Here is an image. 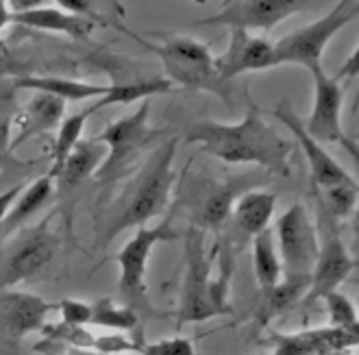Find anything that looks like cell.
I'll return each mask as SVG.
<instances>
[{"mask_svg": "<svg viewBox=\"0 0 359 355\" xmlns=\"http://www.w3.org/2000/svg\"><path fill=\"white\" fill-rule=\"evenodd\" d=\"M327 303V314H329V327L337 329H357V312L355 305L346 295L340 290H333L323 297Z\"/></svg>", "mask_w": 359, "mask_h": 355, "instance_id": "31", "label": "cell"}, {"mask_svg": "<svg viewBox=\"0 0 359 355\" xmlns=\"http://www.w3.org/2000/svg\"><path fill=\"white\" fill-rule=\"evenodd\" d=\"M25 185H27V183H18V185L9 187V190L0 192V225H3V220L7 218V214H9V210L13 207L18 194L25 190Z\"/></svg>", "mask_w": 359, "mask_h": 355, "instance_id": "35", "label": "cell"}, {"mask_svg": "<svg viewBox=\"0 0 359 355\" xmlns=\"http://www.w3.org/2000/svg\"><path fill=\"white\" fill-rule=\"evenodd\" d=\"M137 355H196V351L192 340L183 336H172L155 342H144Z\"/></svg>", "mask_w": 359, "mask_h": 355, "instance_id": "33", "label": "cell"}, {"mask_svg": "<svg viewBox=\"0 0 359 355\" xmlns=\"http://www.w3.org/2000/svg\"><path fill=\"white\" fill-rule=\"evenodd\" d=\"M15 90H31L39 94L55 96L63 102L68 100H88V98H102L107 94L109 86L104 83H90V81H74L66 76H33V74H22L11 81Z\"/></svg>", "mask_w": 359, "mask_h": 355, "instance_id": "21", "label": "cell"}, {"mask_svg": "<svg viewBox=\"0 0 359 355\" xmlns=\"http://www.w3.org/2000/svg\"><path fill=\"white\" fill-rule=\"evenodd\" d=\"M149 118L151 100H142L133 114H126L120 120L111 122L98 138H94L107 149V155H104L100 168L94 175L100 183L122 177L137 161V157L161 135V129H151Z\"/></svg>", "mask_w": 359, "mask_h": 355, "instance_id": "8", "label": "cell"}, {"mask_svg": "<svg viewBox=\"0 0 359 355\" xmlns=\"http://www.w3.org/2000/svg\"><path fill=\"white\" fill-rule=\"evenodd\" d=\"M313 105L309 120L305 122V131L316 142L340 144L357 159L355 144L344 135L342 129V105H344V88L340 81H335L325 72V68H313Z\"/></svg>", "mask_w": 359, "mask_h": 355, "instance_id": "13", "label": "cell"}, {"mask_svg": "<svg viewBox=\"0 0 359 355\" xmlns=\"http://www.w3.org/2000/svg\"><path fill=\"white\" fill-rule=\"evenodd\" d=\"M318 216H320L318 255H316L309 286L303 297L307 305L340 288V283L346 281V277L355 268V260L351 257L346 244L340 238V232H337V227H335V218H331L323 210L320 203H318Z\"/></svg>", "mask_w": 359, "mask_h": 355, "instance_id": "11", "label": "cell"}, {"mask_svg": "<svg viewBox=\"0 0 359 355\" xmlns=\"http://www.w3.org/2000/svg\"><path fill=\"white\" fill-rule=\"evenodd\" d=\"M274 242L281 257L283 279L309 286V277L318 255V229L311 222L305 205L294 203L277 218Z\"/></svg>", "mask_w": 359, "mask_h": 355, "instance_id": "10", "label": "cell"}, {"mask_svg": "<svg viewBox=\"0 0 359 355\" xmlns=\"http://www.w3.org/2000/svg\"><path fill=\"white\" fill-rule=\"evenodd\" d=\"M53 309H57L55 303H48L37 295L5 290L0 295V333L7 342L15 344L29 333L44 329Z\"/></svg>", "mask_w": 359, "mask_h": 355, "instance_id": "16", "label": "cell"}, {"mask_svg": "<svg viewBox=\"0 0 359 355\" xmlns=\"http://www.w3.org/2000/svg\"><path fill=\"white\" fill-rule=\"evenodd\" d=\"M11 18H13V13H11V9H9V3H3V0H0V55H5V53H7V44H5L3 33H5V29L11 25Z\"/></svg>", "mask_w": 359, "mask_h": 355, "instance_id": "37", "label": "cell"}, {"mask_svg": "<svg viewBox=\"0 0 359 355\" xmlns=\"http://www.w3.org/2000/svg\"><path fill=\"white\" fill-rule=\"evenodd\" d=\"M172 240H177L172 218H165L155 227L144 225L135 229V234L126 240V244L114 257L116 264L120 266L118 297L122 305L133 309L137 316H155V307L149 297V286H146L149 262L153 255V248L159 242H172Z\"/></svg>", "mask_w": 359, "mask_h": 355, "instance_id": "4", "label": "cell"}, {"mask_svg": "<svg viewBox=\"0 0 359 355\" xmlns=\"http://www.w3.org/2000/svg\"><path fill=\"white\" fill-rule=\"evenodd\" d=\"M181 138L175 135L161 142L151 153L131 181L122 187L116 201L102 212L100 222V244L107 246L114 238L131 227H144L149 220L159 216L168 203L175 185V157Z\"/></svg>", "mask_w": 359, "mask_h": 355, "instance_id": "2", "label": "cell"}, {"mask_svg": "<svg viewBox=\"0 0 359 355\" xmlns=\"http://www.w3.org/2000/svg\"><path fill=\"white\" fill-rule=\"evenodd\" d=\"M53 190H55V181L48 175L37 177L31 185H25V190L18 194L7 218L0 225V238H9L13 232L22 229L29 222V218H33L50 201Z\"/></svg>", "mask_w": 359, "mask_h": 355, "instance_id": "24", "label": "cell"}, {"mask_svg": "<svg viewBox=\"0 0 359 355\" xmlns=\"http://www.w3.org/2000/svg\"><path fill=\"white\" fill-rule=\"evenodd\" d=\"M63 118H66V102L55 96L35 92V96L13 116L11 153H15L20 146L27 144L29 140L59 129Z\"/></svg>", "mask_w": 359, "mask_h": 355, "instance_id": "18", "label": "cell"}, {"mask_svg": "<svg viewBox=\"0 0 359 355\" xmlns=\"http://www.w3.org/2000/svg\"><path fill=\"white\" fill-rule=\"evenodd\" d=\"M252 270H255V279L262 292L272 290L283 279L281 257L277 250V242H274L272 229H266V232L252 238Z\"/></svg>", "mask_w": 359, "mask_h": 355, "instance_id": "25", "label": "cell"}, {"mask_svg": "<svg viewBox=\"0 0 359 355\" xmlns=\"http://www.w3.org/2000/svg\"><path fill=\"white\" fill-rule=\"evenodd\" d=\"M53 216L20 229L0 257V290H9L44 273L61 248V238L50 229Z\"/></svg>", "mask_w": 359, "mask_h": 355, "instance_id": "9", "label": "cell"}, {"mask_svg": "<svg viewBox=\"0 0 359 355\" xmlns=\"http://www.w3.org/2000/svg\"><path fill=\"white\" fill-rule=\"evenodd\" d=\"M318 203L331 218H348L357 207V183L335 185L318 192Z\"/></svg>", "mask_w": 359, "mask_h": 355, "instance_id": "30", "label": "cell"}, {"mask_svg": "<svg viewBox=\"0 0 359 355\" xmlns=\"http://www.w3.org/2000/svg\"><path fill=\"white\" fill-rule=\"evenodd\" d=\"M209 18L198 20V27H224L229 31H270L283 20L309 7L303 0H231Z\"/></svg>", "mask_w": 359, "mask_h": 355, "instance_id": "12", "label": "cell"}, {"mask_svg": "<svg viewBox=\"0 0 359 355\" xmlns=\"http://www.w3.org/2000/svg\"><path fill=\"white\" fill-rule=\"evenodd\" d=\"M90 325L96 327H107L111 331H129L135 333V340L144 342V331L140 327V316L133 309L124 307L122 303H116L114 299L104 297L92 303V321Z\"/></svg>", "mask_w": 359, "mask_h": 355, "instance_id": "26", "label": "cell"}, {"mask_svg": "<svg viewBox=\"0 0 359 355\" xmlns=\"http://www.w3.org/2000/svg\"><path fill=\"white\" fill-rule=\"evenodd\" d=\"M90 116H92L90 109H83L79 114H72L68 118H63V122L59 124L57 140L53 144V166H50V170H48V177L53 181L61 173L63 163H66V159L74 151V146L81 142V135H83V131H86V122H88Z\"/></svg>", "mask_w": 359, "mask_h": 355, "instance_id": "27", "label": "cell"}, {"mask_svg": "<svg viewBox=\"0 0 359 355\" xmlns=\"http://www.w3.org/2000/svg\"><path fill=\"white\" fill-rule=\"evenodd\" d=\"M274 207H277V194L268 190H248L240 194L233 203L231 218H233V222L244 236L255 238L257 234L268 229Z\"/></svg>", "mask_w": 359, "mask_h": 355, "instance_id": "22", "label": "cell"}, {"mask_svg": "<svg viewBox=\"0 0 359 355\" xmlns=\"http://www.w3.org/2000/svg\"><path fill=\"white\" fill-rule=\"evenodd\" d=\"M183 250H185V270L181 281V297L177 323H205L229 314L231 307L226 305L229 295V275L226 268L220 279H211V268H214L216 253L207 255L205 250V232L198 227L189 225L183 234Z\"/></svg>", "mask_w": 359, "mask_h": 355, "instance_id": "3", "label": "cell"}, {"mask_svg": "<svg viewBox=\"0 0 359 355\" xmlns=\"http://www.w3.org/2000/svg\"><path fill=\"white\" fill-rule=\"evenodd\" d=\"M185 144H198L203 153L224 163H255L277 175H290L292 142L264 120L255 105H248L244 118L236 124L198 120L189 124Z\"/></svg>", "mask_w": 359, "mask_h": 355, "instance_id": "1", "label": "cell"}, {"mask_svg": "<svg viewBox=\"0 0 359 355\" xmlns=\"http://www.w3.org/2000/svg\"><path fill=\"white\" fill-rule=\"evenodd\" d=\"M11 22H15L20 27L35 29V31L59 33L70 39H90L92 31L98 29V25H100L96 20L68 13V11L59 9L57 5H46V3L37 9L25 11V13H13Z\"/></svg>", "mask_w": 359, "mask_h": 355, "instance_id": "20", "label": "cell"}, {"mask_svg": "<svg viewBox=\"0 0 359 355\" xmlns=\"http://www.w3.org/2000/svg\"><path fill=\"white\" fill-rule=\"evenodd\" d=\"M135 41L144 48L157 55L161 74L172 83V86H181L187 90H205L211 94H218L222 100L229 96V86L220 81L216 66H214V55H211L209 46L194 37H168L161 46L149 44L135 33H129Z\"/></svg>", "mask_w": 359, "mask_h": 355, "instance_id": "5", "label": "cell"}, {"mask_svg": "<svg viewBox=\"0 0 359 355\" xmlns=\"http://www.w3.org/2000/svg\"><path fill=\"white\" fill-rule=\"evenodd\" d=\"M305 292H307V286H305V283L281 279L279 286H274L272 290L264 292L262 303H259V307H257V316H259V321H262V323H268V321H272L274 316L283 314V312L290 309L301 297H305Z\"/></svg>", "mask_w": 359, "mask_h": 355, "instance_id": "28", "label": "cell"}, {"mask_svg": "<svg viewBox=\"0 0 359 355\" xmlns=\"http://www.w3.org/2000/svg\"><path fill=\"white\" fill-rule=\"evenodd\" d=\"M22 76V66H20V61H15L9 53L0 55V76Z\"/></svg>", "mask_w": 359, "mask_h": 355, "instance_id": "36", "label": "cell"}, {"mask_svg": "<svg viewBox=\"0 0 359 355\" xmlns=\"http://www.w3.org/2000/svg\"><path fill=\"white\" fill-rule=\"evenodd\" d=\"M357 57H359V48L353 51V55L346 59L344 68H342V70H337V74H335L333 79H335V81H340V83H342V79H357Z\"/></svg>", "mask_w": 359, "mask_h": 355, "instance_id": "38", "label": "cell"}, {"mask_svg": "<svg viewBox=\"0 0 359 355\" xmlns=\"http://www.w3.org/2000/svg\"><path fill=\"white\" fill-rule=\"evenodd\" d=\"M107 155V149L96 142V140H81L74 151L70 153V157L63 163L61 173L57 175V185L61 192H70L76 185H81L83 181H88L90 177L96 175V170L100 168V163Z\"/></svg>", "mask_w": 359, "mask_h": 355, "instance_id": "23", "label": "cell"}, {"mask_svg": "<svg viewBox=\"0 0 359 355\" xmlns=\"http://www.w3.org/2000/svg\"><path fill=\"white\" fill-rule=\"evenodd\" d=\"M272 355H337L357 344V329L318 327L299 333H272Z\"/></svg>", "mask_w": 359, "mask_h": 355, "instance_id": "17", "label": "cell"}, {"mask_svg": "<svg viewBox=\"0 0 359 355\" xmlns=\"http://www.w3.org/2000/svg\"><path fill=\"white\" fill-rule=\"evenodd\" d=\"M90 64L98 66L109 74L111 83L102 98H98L90 112L109 107V105H131V102L151 100L153 96L165 94L172 90V83L168 81L155 66L144 64L140 59H131L124 55H116L109 51H96L88 57Z\"/></svg>", "mask_w": 359, "mask_h": 355, "instance_id": "6", "label": "cell"}, {"mask_svg": "<svg viewBox=\"0 0 359 355\" xmlns=\"http://www.w3.org/2000/svg\"><path fill=\"white\" fill-rule=\"evenodd\" d=\"M272 116L277 118L283 127L297 138L301 151L305 153L307 157V163H309V173H311V181L316 185V190H329V187H335V185H348V183H355L353 175L346 173L344 166H340V161L333 159L327 149L316 142L307 131H305V122L299 118V114L294 112L292 102L287 98H281L279 105L272 109Z\"/></svg>", "mask_w": 359, "mask_h": 355, "instance_id": "14", "label": "cell"}, {"mask_svg": "<svg viewBox=\"0 0 359 355\" xmlns=\"http://www.w3.org/2000/svg\"><path fill=\"white\" fill-rule=\"evenodd\" d=\"M214 66L224 86L238 74L274 68V41L246 31H231L229 46L222 55L214 57Z\"/></svg>", "mask_w": 359, "mask_h": 355, "instance_id": "15", "label": "cell"}, {"mask_svg": "<svg viewBox=\"0 0 359 355\" xmlns=\"http://www.w3.org/2000/svg\"><path fill=\"white\" fill-rule=\"evenodd\" d=\"M68 355H102V353H96V351H88V349H70Z\"/></svg>", "mask_w": 359, "mask_h": 355, "instance_id": "39", "label": "cell"}, {"mask_svg": "<svg viewBox=\"0 0 359 355\" xmlns=\"http://www.w3.org/2000/svg\"><path fill=\"white\" fill-rule=\"evenodd\" d=\"M15 92L11 83L0 86V168H5L7 161H15L11 153V122L18 112Z\"/></svg>", "mask_w": 359, "mask_h": 355, "instance_id": "29", "label": "cell"}, {"mask_svg": "<svg viewBox=\"0 0 359 355\" xmlns=\"http://www.w3.org/2000/svg\"><path fill=\"white\" fill-rule=\"evenodd\" d=\"M57 309L61 312V325L86 327L92 321V303H86V301L63 299L61 303H57Z\"/></svg>", "mask_w": 359, "mask_h": 355, "instance_id": "34", "label": "cell"}, {"mask_svg": "<svg viewBox=\"0 0 359 355\" xmlns=\"http://www.w3.org/2000/svg\"><path fill=\"white\" fill-rule=\"evenodd\" d=\"M238 190L226 181H201V185L189 194V220L201 232L220 229L231 218Z\"/></svg>", "mask_w": 359, "mask_h": 355, "instance_id": "19", "label": "cell"}, {"mask_svg": "<svg viewBox=\"0 0 359 355\" xmlns=\"http://www.w3.org/2000/svg\"><path fill=\"white\" fill-rule=\"evenodd\" d=\"M357 15L359 3H353V0L335 3L323 18L274 41V66L294 64L303 66L309 72L313 68H320L329 41L344 27H348L353 20H357Z\"/></svg>", "mask_w": 359, "mask_h": 355, "instance_id": "7", "label": "cell"}, {"mask_svg": "<svg viewBox=\"0 0 359 355\" xmlns=\"http://www.w3.org/2000/svg\"><path fill=\"white\" fill-rule=\"evenodd\" d=\"M144 342H137L133 336H124V333L111 331V333H102V336H94L92 349L102 355H137Z\"/></svg>", "mask_w": 359, "mask_h": 355, "instance_id": "32", "label": "cell"}]
</instances>
